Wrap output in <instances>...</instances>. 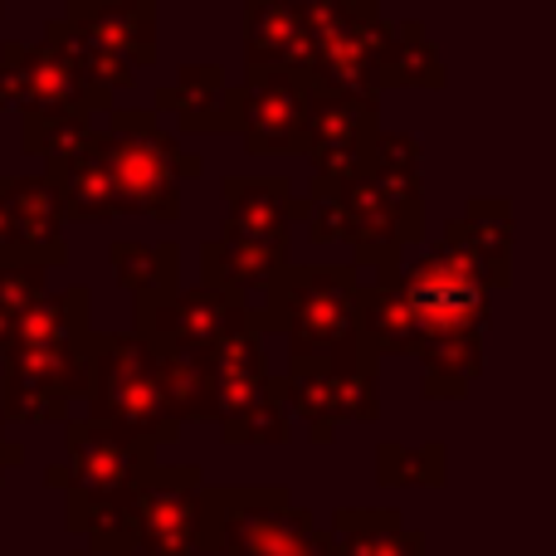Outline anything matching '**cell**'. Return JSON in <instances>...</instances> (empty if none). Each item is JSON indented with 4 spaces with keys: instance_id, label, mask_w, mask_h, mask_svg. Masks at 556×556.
Wrapping results in <instances>:
<instances>
[{
    "instance_id": "6da1fadb",
    "label": "cell",
    "mask_w": 556,
    "mask_h": 556,
    "mask_svg": "<svg viewBox=\"0 0 556 556\" xmlns=\"http://www.w3.org/2000/svg\"><path fill=\"white\" fill-rule=\"evenodd\" d=\"M401 283L415 317V356L425 362V395L459 401L483 371V327L493 313V288L469 260L440 244L425 260L405 264Z\"/></svg>"
},
{
    "instance_id": "7a4b0ae2",
    "label": "cell",
    "mask_w": 556,
    "mask_h": 556,
    "mask_svg": "<svg viewBox=\"0 0 556 556\" xmlns=\"http://www.w3.org/2000/svg\"><path fill=\"white\" fill-rule=\"evenodd\" d=\"M64 444V464H49L45 483L64 493L68 532H84L93 556H132L127 508H132L142 473L156 464V450L127 444L88 420H68Z\"/></svg>"
},
{
    "instance_id": "3957f363",
    "label": "cell",
    "mask_w": 556,
    "mask_h": 556,
    "mask_svg": "<svg viewBox=\"0 0 556 556\" xmlns=\"http://www.w3.org/2000/svg\"><path fill=\"white\" fill-rule=\"evenodd\" d=\"M269 337L288 356L332 366H381L362 332V269L356 264H288L264 298Z\"/></svg>"
},
{
    "instance_id": "277c9868",
    "label": "cell",
    "mask_w": 556,
    "mask_h": 556,
    "mask_svg": "<svg viewBox=\"0 0 556 556\" xmlns=\"http://www.w3.org/2000/svg\"><path fill=\"white\" fill-rule=\"evenodd\" d=\"M84 371H88V395H84L88 425L156 454H162V444L181 440L186 425L176 420L172 401H166L162 366L132 332H88Z\"/></svg>"
},
{
    "instance_id": "5b68a950",
    "label": "cell",
    "mask_w": 556,
    "mask_h": 556,
    "mask_svg": "<svg viewBox=\"0 0 556 556\" xmlns=\"http://www.w3.org/2000/svg\"><path fill=\"white\" fill-rule=\"evenodd\" d=\"M205 556H327V532L278 483H205Z\"/></svg>"
},
{
    "instance_id": "8992f818",
    "label": "cell",
    "mask_w": 556,
    "mask_h": 556,
    "mask_svg": "<svg viewBox=\"0 0 556 556\" xmlns=\"http://www.w3.org/2000/svg\"><path fill=\"white\" fill-rule=\"evenodd\" d=\"M264 342H269V317L260 307L205 352L211 420L220 425V434L230 444H288V434H293L278 381L269 376V362H264Z\"/></svg>"
},
{
    "instance_id": "52a82bcc",
    "label": "cell",
    "mask_w": 556,
    "mask_h": 556,
    "mask_svg": "<svg viewBox=\"0 0 556 556\" xmlns=\"http://www.w3.org/2000/svg\"><path fill=\"white\" fill-rule=\"evenodd\" d=\"M98 132L123 205L172 225L181 215V181H195L205 162L166 132L152 108H113Z\"/></svg>"
},
{
    "instance_id": "ba28073f",
    "label": "cell",
    "mask_w": 556,
    "mask_h": 556,
    "mask_svg": "<svg viewBox=\"0 0 556 556\" xmlns=\"http://www.w3.org/2000/svg\"><path fill=\"white\" fill-rule=\"evenodd\" d=\"M278 395L293 420H307V440L332 444L337 425L381 420V366H332L288 356Z\"/></svg>"
},
{
    "instance_id": "9c48e42d",
    "label": "cell",
    "mask_w": 556,
    "mask_h": 556,
    "mask_svg": "<svg viewBox=\"0 0 556 556\" xmlns=\"http://www.w3.org/2000/svg\"><path fill=\"white\" fill-rule=\"evenodd\" d=\"M201 469L156 459L127 508L132 556H205L201 547Z\"/></svg>"
},
{
    "instance_id": "30bf717a",
    "label": "cell",
    "mask_w": 556,
    "mask_h": 556,
    "mask_svg": "<svg viewBox=\"0 0 556 556\" xmlns=\"http://www.w3.org/2000/svg\"><path fill=\"white\" fill-rule=\"evenodd\" d=\"M20 108V113H113V93L93 78H84L54 45H25V39H5L0 45V113Z\"/></svg>"
},
{
    "instance_id": "8fae6325",
    "label": "cell",
    "mask_w": 556,
    "mask_h": 556,
    "mask_svg": "<svg viewBox=\"0 0 556 556\" xmlns=\"http://www.w3.org/2000/svg\"><path fill=\"white\" fill-rule=\"evenodd\" d=\"M376 132H381V103L342 98V93H327V88L313 84L303 152H307V162H313V181L317 186L342 191L346 181L366 176Z\"/></svg>"
},
{
    "instance_id": "7c38bea8",
    "label": "cell",
    "mask_w": 556,
    "mask_h": 556,
    "mask_svg": "<svg viewBox=\"0 0 556 556\" xmlns=\"http://www.w3.org/2000/svg\"><path fill=\"white\" fill-rule=\"evenodd\" d=\"M88 395L84 346H5L0 415L20 425L68 420V401Z\"/></svg>"
},
{
    "instance_id": "4fadbf2b",
    "label": "cell",
    "mask_w": 556,
    "mask_h": 556,
    "mask_svg": "<svg viewBox=\"0 0 556 556\" xmlns=\"http://www.w3.org/2000/svg\"><path fill=\"white\" fill-rule=\"evenodd\" d=\"M260 307H244L235 298L215 293V288L195 283V288H176L172 298L132 303V337L152 356H172V352L205 356L235 323H244Z\"/></svg>"
},
{
    "instance_id": "5bb4252c",
    "label": "cell",
    "mask_w": 556,
    "mask_h": 556,
    "mask_svg": "<svg viewBox=\"0 0 556 556\" xmlns=\"http://www.w3.org/2000/svg\"><path fill=\"white\" fill-rule=\"evenodd\" d=\"M240 98H244V113H240L244 152H254V156L303 152L313 78L307 74H278V68H269V74H244Z\"/></svg>"
},
{
    "instance_id": "9a60e30c",
    "label": "cell",
    "mask_w": 556,
    "mask_h": 556,
    "mask_svg": "<svg viewBox=\"0 0 556 556\" xmlns=\"http://www.w3.org/2000/svg\"><path fill=\"white\" fill-rule=\"evenodd\" d=\"M220 195H225L220 240L269 244V250H288V230L307 211L288 176H225Z\"/></svg>"
},
{
    "instance_id": "2e32d148",
    "label": "cell",
    "mask_w": 556,
    "mask_h": 556,
    "mask_svg": "<svg viewBox=\"0 0 556 556\" xmlns=\"http://www.w3.org/2000/svg\"><path fill=\"white\" fill-rule=\"evenodd\" d=\"M0 240L10 254H29L45 269L68 264L64 215L45 176H0Z\"/></svg>"
},
{
    "instance_id": "e0dca14e",
    "label": "cell",
    "mask_w": 556,
    "mask_h": 556,
    "mask_svg": "<svg viewBox=\"0 0 556 556\" xmlns=\"http://www.w3.org/2000/svg\"><path fill=\"white\" fill-rule=\"evenodd\" d=\"M45 181H49V191H54L64 225L68 220H117V215H127L98 127L78 147H68V152L45 156Z\"/></svg>"
},
{
    "instance_id": "ac0fdd59",
    "label": "cell",
    "mask_w": 556,
    "mask_h": 556,
    "mask_svg": "<svg viewBox=\"0 0 556 556\" xmlns=\"http://www.w3.org/2000/svg\"><path fill=\"white\" fill-rule=\"evenodd\" d=\"M59 20L132 68L156 59V0H68Z\"/></svg>"
},
{
    "instance_id": "d6986e66",
    "label": "cell",
    "mask_w": 556,
    "mask_h": 556,
    "mask_svg": "<svg viewBox=\"0 0 556 556\" xmlns=\"http://www.w3.org/2000/svg\"><path fill=\"white\" fill-rule=\"evenodd\" d=\"M332 195H337V240L352 244L356 264H366V269L405 264L401 250L410 244V235H405L401 215L391 211V201L376 191L371 176H356Z\"/></svg>"
},
{
    "instance_id": "ffe728a7",
    "label": "cell",
    "mask_w": 556,
    "mask_h": 556,
    "mask_svg": "<svg viewBox=\"0 0 556 556\" xmlns=\"http://www.w3.org/2000/svg\"><path fill=\"white\" fill-rule=\"evenodd\" d=\"M269 68L313 78V35L293 0H244V74Z\"/></svg>"
},
{
    "instance_id": "44dd1931",
    "label": "cell",
    "mask_w": 556,
    "mask_h": 556,
    "mask_svg": "<svg viewBox=\"0 0 556 556\" xmlns=\"http://www.w3.org/2000/svg\"><path fill=\"white\" fill-rule=\"evenodd\" d=\"M440 250L469 260L489 288H503L513 278V201L508 195H473L459 220L440 230Z\"/></svg>"
},
{
    "instance_id": "7402d4cb",
    "label": "cell",
    "mask_w": 556,
    "mask_h": 556,
    "mask_svg": "<svg viewBox=\"0 0 556 556\" xmlns=\"http://www.w3.org/2000/svg\"><path fill=\"white\" fill-rule=\"evenodd\" d=\"M156 108H172L181 132H240L244 98L220 64H181L172 84L156 88Z\"/></svg>"
},
{
    "instance_id": "603a6c76",
    "label": "cell",
    "mask_w": 556,
    "mask_h": 556,
    "mask_svg": "<svg viewBox=\"0 0 556 556\" xmlns=\"http://www.w3.org/2000/svg\"><path fill=\"white\" fill-rule=\"evenodd\" d=\"M283 269H288V250L220 240V235L201 244V283L244 307H264V298H269V288L278 283Z\"/></svg>"
},
{
    "instance_id": "cb8c5ba5",
    "label": "cell",
    "mask_w": 556,
    "mask_h": 556,
    "mask_svg": "<svg viewBox=\"0 0 556 556\" xmlns=\"http://www.w3.org/2000/svg\"><path fill=\"white\" fill-rule=\"evenodd\" d=\"M366 176L376 181V191L391 201V211L401 215L410 244L425 240V176H420V137L415 132H376L371 166Z\"/></svg>"
},
{
    "instance_id": "d4e9b609",
    "label": "cell",
    "mask_w": 556,
    "mask_h": 556,
    "mask_svg": "<svg viewBox=\"0 0 556 556\" xmlns=\"http://www.w3.org/2000/svg\"><path fill=\"white\" fill-rule=\"evenodd\" d=\"M93 332V288L68 283L54 293H39L25 307V317L15 323L5 346H84V337Z\"/></svg>"
},
{
    "instance_id": "484cf974",
    "label": "cell",
    "mask_w": 556,
    "mask_h": 556,
    "mask_svg": "<svg viewBox=\"0 0 556 556\" xmlns=\"http://www.w3.org/2000/svg\"><path fill=\"white\" fill-rule=\"evenodd\" d=\"M327 556H425V538L395 508H337Z\"/></svg>"
},
{
    "instance_id": "4316f807",
    "label": "cell",
    "mask_w": 556,
    "mask_h": 556,
    "mask_svg": "<svg viewBox=\"0 0 556 556\" xmlns=\"http://www.w3.org/2000/svg\"><path fill=\"white\" fill-rule=\"evenodd\" d=\"M444 59L415 20H386L376 49V84L381 88H444Z\"/></svg>"
},
{
    "instance_id": "83f0119b",
    "label": "cell",
    "mask_w": 556,
    "mask_h": 556,
    "mask_svg": "<svg viewBox=\"0 0 556 556\" xmlns=\"http://www.w3.org/2000/svg\"><path fill=\"white\" fill-rule=\"evenodd\" d=\"M117 283L132 293V303H152V298H172L181 288V244L176 240H113L108 250Z\"/></svg>"
},
{
    "instance_id": "f1b7e54d",
    "label": "cell",
    "mask_w": 556,
    "mask_h": 556,
    "mask_svg": "<svg viewBox=\"0 0 556 556\" xmlns=\"http://www.w3.org/2000/svg\"><path fill=\"white\" fill-rule=\"evenodd\" d=\"M376 483L381 489H440L444 483V444H401V440H386L376 444Z\"/></svg>"
},
{
    "instance_id": "f546056e",
    "label": "cell",
    "mask_w": 556,
    "mask_h": 556,
    "mask_svg": "<svg viewBox=\"0 0 556 556\" xmlns=\"http://www.w3.org/2000/svg\"><path fill=\"white\" fill-rule=\"evenodd\" d=\"M45 45H54L59 54L78 68V74L93 78V84H103L108 93H113V88H132L137 84V68L132 64H123V59L108 54V49H98L93 39H84L78 29H68L64 20H49V25H45Z\"/></svg>"
},
{
    "instance_id": "4dcf8cb0",
    "label": "cell",
    "mask_w": 556,
    "mask_h": 556,
    "mask_svg": "<svg viewBox=\"0 0 556 556\" xmlns=\"http://www.w3.org/2000/svg\"><path fill=\"white\" fill-rule=\"evenodd\" d=\"M162 366V386H166V401H172L176 420H211V371H205V356L191 352H172V356H156Z\"/></svg>"
},
{
    "instance_id": "1f68e13d",
    "label": "cell",
    "mask_w": 556,
    "mask_h": 556,
    "mask_svg": "<svg viewBox=\"0 0 556 556\" xmlns=\"http://www.w3.org/2000/svg\"><path fill=\"white\" fill-rule=\"evenodd\" d=\"M45 283H49V269L39 260H29V254H5L0 260V352H5L15 323L25 317V307L45 293Z\"/></svg>"
},
{
    "instance_id": "d6a6232c",
    "label": "cell",
    "mask_w": 556,
    "mask_h": 556,
    "mask_svg": "<svg viewBox=\"0 0 556 556\" xmlns=\"http://www.w3.org/2000/svg\"><path fill=\"white\" fill-rule=\"evenodd\" d=\"M93 117L84 113H20V152L29 156H59L78 147L93 132Z\"/></svg>"
},
{
    "instance_id": "836d02e7",
    "label": "cell",
    "mask_w": 556,
    "mask_h": 556,
    "mask_svg": "<svg viewBox=\"0 0 556 556\" xmlns=\"http://www.w3.org/2000/svg\"><path fill=\"white\" fill-rule=\"evenodd\" d=\"M15 464H25V444L0 430V479H5V469H15Z\"/></svg>"
},
{
    "instance_id": "e575fe53",
    "label": "cell",
    "mask_w": 556,
    "mask_h": 556,
    "mask_svg": "<svg viewBox=\"0 0 556 556\" xmlns=\"http://www.w3.org/2000/svg\"><path fill=\"white\" fill-rule=\"evenodd\" d=\"M5 254H10V250H5V240H0V260H5Z\"/></svg>"
},
{
    "instance_id": "d590c367",
    "label": "cell",
    "mask_w": 556,
    "mask_h": 556,
    "mask_svg": "<svg viewBox=\"0 0 556 556\" xmlns=\"http://www.w3.org/2000/svg\"><path fill=\"white\" fill-rule=\"evenodd\" d=\"M74 556H93V552H74Z\"/></svg>"
},
{
    "instance_id": "8d00e7d4",
    "label": "cell",
    "mask_w": 556,
    "mask_h": 556,
    "mask_svg": "<svg viewBox=\"0 0 556 556\" xmlns=\"http://www.w3.org/2000/svg\"><path fill=\"white\" fill-rule=\"evenodd\" d=\"M0 15H5V0H0Z\"/></svg>"
}]
</instances>
